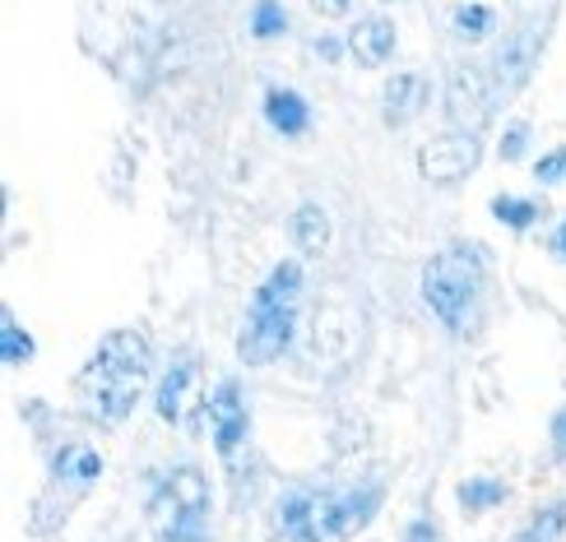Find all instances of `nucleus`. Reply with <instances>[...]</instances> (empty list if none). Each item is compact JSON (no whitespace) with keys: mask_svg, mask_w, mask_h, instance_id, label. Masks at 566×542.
<instances>
[{"mask_svg":"<svg viewBox=\"0 0 566 542\" xmlns=\"http://www.w3.org/2000/svg\"><path fill=\"white\" fill-rule=\"evenodd\" d=\"M154 348L139 329H112L84 371V398L98 422H126L145 394Z\"/></svg>","mask_w":566,"mask_h":542,"instance_id":"f257e3e1","label":"nucleus"},{"mask_svg":"<svg viewBox=\"0 0 566 542\" xmlns=\"http://www.w3.org/2000/svg\"><path fill=\"white\" fill-rule=\"evenodd\" d=\"M483 288V265L474 251H437L422 265V301L446 329H464L474 325V306Z\"/></svg>","mask_w":566,"mask_h":542,"instance_id":"f03ea898","label":"nucleus"},{"mask_svg":"<svg viewBox=\"0 0 566 542\" xmlns=\"http://www.w3.org/2000/svg\"><path fill=\"white\" fill-rule=\"evenodd\" d=\"M149 520L158 542H205L209 538V478L181 464L158 482L149 501Z\"/></svg>","mask_w":566,"mask_h":542,"instance_id":"7ed1b4c3","label":"nucleus"},{"mask_svg":"<svg viewBox=\"0 0 566 542\" xmlns=\"http://www.w3.org/2000/svg\"><path fill=\"white\" fill-rule=\"evenodd\" d=\"M441 111L451 116V121H455L460 130H474V126H483V121H488L492 111H497V84H492L488 70L460 61V65L446 70Z\"/></svg>","mask_w":566,"mask_h":542,"instance_id":"20e7f679","label":"nucleus"},{"mask_svg":"<svg viewBox=\"0 0 566 542\" xmlns=\"http://www.w3.org/2000/svg\"><path fill=\"white\" fill-rule=\"evenodd\" d=\"M479 158H483V145H479V135L474 130H446L437 139H428L418 153V172L422 181H432V185H455L464 181L469 172L479 168Z\"/></svg>","mask_w":566,"mask_h":542,"instance_id":"39448f33","label":"nucleus"},{"mask_svg":"<svg viewBox=\"0 0 566 542\" xmlns=\"http://www.w3.org/2000/svg\"><path fill=\"white\" fill-rule=\"evenodd\" d=\"M293 325H297V311H251V320L238 334L242 362L265 366V362L283 358V348L293 343Z\"/></svg>","mask_w":566,"mask_h":542,"instance_id":"423d86ee","label":"nucleus"},{"mask_svg":"<svg viewBox=\"0 0 566 542\" xmlns=\"http://www.w3.org/2000/svg\"><path fill=\"white\" fill-rule=\"evenodd\" d=\"M538 33L534 23H521L515 33H506L502 38V46H497V61H492V84H497V107H502V98L506 93H515V88H525V79H530V70H534V56H538Z\"/></svg>","mask_w":566,"mask_h":542,"instance_id":"0eeeda50","label":"nucleus"},{"mask_svg":"<svg viewBox=\"0 0 566 542\" xmlns=\"http://www.w3.org/2000/svg\"><path fill=\"white\" fill-rule=\"evenodd\" d=\"M376 506H381V487H353V491H339V497H325L321 533L325 538H353L376 520Z\"/></svg>","mask_w":566,"mask_h":542,"instance_id":"6e6552de","label":"nucleus"},{"mask_svg":"<svg viewBox=\"0 0 566 542\" xmlns=\"http://www.w3.org/2000/svg\"><path fill=\"white\" fill-rule=\"evenodd\" d=\"M209 427H214V445L223 459L238 455V445L247 436V398H242L238 381H223L214 390V398H209Z\"/></svg>","mask_w":566,"mask_h":542,"instance_id":"1a4fd4ad","label":"nucleus"},{"mask_svg":"<svg viewBox=\"0 0 566 542\" xmlns=\"http://www.w3.org/2000/svg\"><path fill=\"white\" fill-rule=\"evenodd\" d=\"M428 98H432L428 75H413V70H405V75L386 79V93H381V103H386V121H390V126L413 121V116H418L422 107H428Z\"/></svg>","mask_w":566,"mask_h":542,"instance_id":"9d476101","label":"nucleus"},{"mask_svg":"<svg viewBox=\"0 0 566 542\" xmlns=\"http://www.w3.org/2000/svg\"><path fill=\"white\" fill-rule=\"evenodd\" d=\"M297 297H302V265L283 261V265H274V274L261 283V288H255L251 311H293Z\"/></svg>","mask_w":566,"mask_h":542,"instance_id":"9b49d317","label":"nucleus"},{"mask_svg":"<svg viewBox=\"0 0 566 542\" xmlns=\"http://www.w3.org/2000/svg\"><path fill=\"white\" fill-rule=\"evenodd\" d=\"M196 362L191 358H177L168 371H163V385H158V398H154V408L163 422H181V408L191 404V390H196Z\"/></svg>","mask_w":566,"mask_h":542,"instance_id":"f8f14e48","label":"nucleus"},{"mask_svg":"<svg viewBox=\"0 0 566 542\" xmlns=\"http://www.w3.org/2000/svg\"><path fill=\"white\" fill-rule=\"evenodd\" d=\"M348 52L358 65H386L395 52V23L390 19H363L358 29L348 33Z\"/></svg>","mask_w":566,"mask_h":542,"instance_id":"ddd939ff","label":"nucleus"},{"mask_svg":"<svg viewBox=\"0 0 566 542\" xmlns=\"http://www.w3.org/2000/svg\"><path fill=\"white\" fill-rule=\"evenodd\" d=\"M321 514H325V497H312V491H289V497L279 501L283 533H312V538H325V533H321Z\"/></svg>","mask_w":566,"mask_h":542,"instance_id":"4468645a","label":"nucleus"},{"mask_svg":"<svg viewBox=\"0 0 566 542\" xmlns=\"http://www.w3.org/2000/svg\"><path fill=\"white\" fill-rule=\"evenodd\" d=\"M289 237H293L297 251L321 255L329 246V219H325V209L321 204H297V214L289 219Z\"/></svg>","mask_w":566,"mask_h":542,"instance_id":"2eb2a0df","label":"nucleus"},{"mask_svg":"<svg viewBox=\"0 0 566 542\" xmlns=\"http://www.w3.org/2000/svg\"><path fill=\"white\" fill-rule=\"evenodd\" d=\"M265 121L279 130V135H302L306 126H312V111H306V103L297 98L293 88H274L265 98Z\"/></svg>","mask_w":566,"mask_h":542,"instance_id":"dca6fc26","label":"nucleus"},{"mask_svg":"<svg viewBox=\"0 0 566 542\" xmlns=\"http://www.w3.org/2000/svg\"><path fill=\"white\" fill-rule=\"evenodd\" d=\"M52 474L70 487H93L103 474V455L88 450V445H65V450L56 455V464H52Z\"/></svg>","mask_w":566,"mask_h":542,"instance_id":"f3484780","label":"nucleus"},{"mask_svg":"<svg viewBox=\"0 0 566 542\" xmlns=\"http://www.w3.org/2000/svg\"><path fill=\"white\" fill-rule=\"evenodd\" d=\"M455 501L464 506V510H492V506H502L506 501V482H497V478H464L460 487H455Z\"/></svg>","mask_w":566,"mask_h":542,"instance_id":"a211bd4d","label":"nucleus"},{"mask_svg":"<svg viewBox=\"0 0 566 542\" xmlns=\"http://www.w3.org/2000/svg\"><path fill=\"white\" fill-rule=\"evenodd\" d=\"M562 533H566V501L538 510L534 524H525L521 533H515V542H562Z\"/></svg>","mask_w":566,"mask_h":542,"instance_id":"6ab92c4d","label":"nucleus"},{"mask_svg":"<svg viewBox=\"0 0 566 542\" xmlns=\"http://www.w3.org/2000/svg\"><path fill=\"white\" fill-rule=\"evenodd\" d=\"M0 362L6 366H29L33 362V339L23 334V325H14V316L0 320Z\"/></svg>","mask_w":566,"mask_h":542,"instance_id":"aec40b11","label":"nucleus"},{"mask_svg":"<svg viewBox=\"0 0 566 542\" xmlns=\"http://www.w3.org/2000/svg\"><path fill=\"white\" fill-rule=\"evenodd\" d=\"M492 214H497V223H506V227H530V223H538V214H544V204L538 200H515V195H497L492 200Z\"/></svg>","mask_w":566,"mask_h":542,"instance_id":"412c9836","label":"nucleus"},{"mask_svg":"<svg viewBox=\"0 0 566 542\" xmlns=\"http://www.w3.org/2000/svg\"><path fill=\"white\" fill-rule=\"evenodd\" d=\"M488 29H492V10H488V6H460V10H455V33H460L464 42H483Z\"/></svg>","mask_w":566,"mask_h":542,"instance_id":"4be33fe9","label":"nucleus"},{"mask_svg":"<svg viewBox=\"0 0 566 542\" xmlns=\"http://www.w3.org/2000/svg\"><path fill=\"white\" fill-rule=\"evenodd\" d=\"M283 29H289V14H283L279 0H261V6L251 10V33L255 38H279Z\"/></svg>","mask_w":566,"mask_h":542,"instance_id":"5701e85b","label":"nucleus"},{"mask_svg":"<svg viewBox=\"0 0 566 542\" xmlns=\"http://www.w3.org/2000/svg\"><path fill=\"white\" fill-rule=\"evenodd\" d=\"M534 177L548 181V185L562 181V177H566V149H553L548 158H538V162H534Z\"/></svg>","mask_w":566,"mask_h":542,"instance_id":"b1692460","label":"nucleus"},{"mask_svg":"<svg viewBox=\"0 0 566 542\" xmlns=\"http://www.w3.org/2000/svg\"><path fill=\"white\" fill-rule=\"evenodd\" d=\"M525 145H530V126H511V130H506V145H502V158L515 162V158L525 153Z\"/></svg>","mask_w":566,"mask_h":542,"instance_id":"393cba45","label":"nucleus"},{"mask_svg":"<svg viewBox=\"0 0 566 542\" xmlns=\"http://www.w3.org/2000/svg\"><path fill=\"white\" fill-rule=\"evenodd\" d=\"M441 533H437V524L432 520H413L409 529H405V542H437Z\"/></svg>","mask_w":566,"mask_h":542,"instance_id":"a878e982","label":"nucleus"},{"mask_svg":"<svg viewBox=\"0 0 566 542\" xmlns=\"http://www.w3.org/2000/svg\"><path fill=\"white\" fill-rule=\"evenodd\" d=\"M553 455H557V464H566V408L553 417Z\"/></svg>","mask_w":566,"mask_h":542,"instance_id":"bb28decb","label":"nucleus"},{"mask_svg":"<svg viewBox=\"0 0 566 542\" xmlns=\"http://www.w3.org/2000/svg\"><path fill=\"white\" fill-rule=\"evenodd\" d=\"M348 6H353V0H312V10H316V14H325V19L348 14Z\"/></svg>","mask_w":566,"mask_h":542,"instance_id":"cd10ccee","label":"nucleus"},{"mask_svg":"<svg viewBox=\"0 0 566 542\" xmlns=\"http://www.w3.org/2000/svg\"><path fill=\"white\" fill-rule=\"evenodd\" d=\"M548 251L557 255V261H566V219L557 223V232H553V242H548Z\"/></svg>","mask_w":566,"mask_h":542,"instance_id":"c85d7f7f","label":"nucleus"},{"mask_svg":"<svg viewBox=\"0 0 566 542\" xmlns=\"http://www.w3.org/2000/svg\"><path fill=\"white\" fill-rule=\"evenodd\" d=\"M270 542H321V538H312V533H283V538H270Z\"/></svg>","mask_w":566,"mask_h":542,"instance_id":"c756f323","label":"nucleus"}]
</instances>
